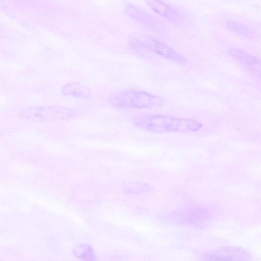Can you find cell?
I'll return each instance as SVG.
<instances>
[{"label":"cell","mask_w":261,"mask_h":261,"mask_svg":"<svg viewBox=\"0 0 261 261\" xmlns=\"http://www.w3.org/2000/svg\"><path fill=\"white\" fill-rule=\"evenodd\" d=\"M147 4L153 11L170 22L179 24L182 20L179 12L162 0H147Z\"/></svg>","instance_id":"8992f818"},{"label":"cell","mask_w":261,"mask_h":261,"mask_svg":"<svg viewBox=\"0 0 261 261\" xmlns=\"http://www.w3.org/2000/svg\"><path fill=\"white\" fill-rule=\"evenodd\" d=\"M76 114L74 109L65 107L43 106L25 108L20 112L19 116L24 119L44 122L70 119Z\"/></svg>","instance_id":"3957f363"},{"label":"cell","mask_w":261,"mask_h":261,"mask_svg":"<svg viewBox=\"0 0 261 261\" xmlns=\"http://www.w3.org/2000/svg\"><path fill=\"white\" fill-rule=\"evenodd\" d=\"M61 92L64 95L81 99H87L91 95V92L88 87L77 82L65 84L62 87Z\"/></svg>","instance_id":"ba28073f"},{"label":"cell","mask_w":261,"mask_h":261,"mask_svg":"<svg viewBox=\"0 0 261 261\" xmlns=\"http://www.w3.org/2000/svg\"><path fill=\"white\" fill-rule=\"evenodd\" d=\"M146 47L152 52L178 64H184L185 58L172 48L154 38L147 37L144 41Z\"/></svg>","instance_id":"277c9868"},{"label":"cell","mask_w":261,"mask_h":261,"mask_svg":"<svg viewBox=\"0 0 261 261\" xmlns=\"http://www.w3.org/2000/svg\"><path fill=\"white\" fill-rule=\"evenodd\" d=\"M229 55L236 59L249 70L261 76V59L237 49H231L229 50Z\"/></svg>","instance_id":"52a82bcc"},{"label":"cell","mask_w":261,"mask_h":261,"mask_svg":"<svg viewBox=\"0 0 261 261\" xmlns=\"http://www.w3.org/2000/svg\"><path fill=\"white\" fill-rule=\"evenodd\" d=\"M226 25L231 31L243 37L255 39L258 37L256 32L240 23L230 21Z\"/></svg>","instance_id":"9c48e42d"},{"label":"cell","mask_w":261,"mask_h":261,"mask_svg":"<svg viewBox=\"0 0 261 261\" xmlns=\"http://www.w3.org/2000/svg\"><path fill=\"white\" fill-rule=\"evenodd\" d=\"M125 11L132 19L150 30L159 31L162 28L158 19L134 5L127 4Z\"/></svg>","instance_id":"5b68a950"},{"label":"cell","mask_w":261,"mask_h":261,"mask_svg":"<svg viewBox=\"0 0 261 261\" xmlns=\"http://www.w3.org/2000/svg\"><path fill=\"white\" fill-rule=\"evenodd\" d=\"M132 123L136 127L156 133L195 132L202 127L201 123L193 119L161 115L136 117Z\"/></svg>","instance_id":"6da1fadb"},{"label":"cell","mask_w":261,"mask_h":261,"mask_svg":"<svg viewBox=\"0 0 261 261\" xmlns=\"http://www.w3.org/2000/svg\"><path fill=\"white\" fill-rule=\"evenodd\" d=\"M114 107L121 109H151L163 106L162 97L149 92L136 90H127L115 92L108 99Z\"/></svg>","instance_id":"7a4b0ae2"}]
</instances>
